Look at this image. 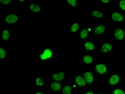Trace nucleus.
I'll return each instance as SVG.
<instances>
[{"label":"nucleus","mask_w":125,"mask_h":94,"mask_svg":"<svg viewBox=\"0 0 125 94\" xmlns=\"http://www.w3.org/2000/svg\"><path fill=\"white\" fill-rule=\"evenodd\" d=\"M85 46L86 48L88 50L91 51V50H93L94 49V45L92 43H91V42H86L85 45Z\"/></svg>","instance_id":"obj_15"},{"label":"nucleus","mask_w":125,"mask_h":94,"mask_svg":"<svg viewBox=\"0 0 125 94\" xmlns=\"http://www.w3.org/2000/svg\"><path fill=\"white\" fill-rule=\"evenodd\" d=\"M86 94H93V93H91V92H89V93H87Z\"/></svg>","instance_id":"obj_29"},{"label":"nucleus","mask_w":125,"mask_h":94,"mask_svg":"<svg viewBox=\"0 0 125 94\" xmlns=\"http://www.w3.org/2000/svg\"><path fill=\"white\" fill-rule=\"evenodd\" d=\"M30 9L31 10H33L34 9V4H31V5H30Z\"/></svg>","instance_id":"obj_27"},{"label":"nucleus","mask_w":125,"mask_h":94,"mask_svg":"<svg viewBox=\"0 0 125 94\" xmlns=\"http://www.w3.org/2000/svg\"><path fill=\"white\" fill-rule=\"evenodd\" d=\"M112 48V46L110 44L105 43L102 46V51L104 52H107L110 51Z\"/></svg>","instance_id":"obj_12"},{"label":"nucleus","mask_w":125,"mask_h":94,"mask_svg":"<svg viewBox=\"0 0 125 94\" xmlns=\"http://www.w3.org/2000/svg\"><path fill=\"white\" fill-rule=\"evenodd\" d=\"M62 94H71V87L69 85H66V86L65 87L63 90H62Z\"/></svg>","instance_id":"obj_16"},{"label":"nucleus","mask_w":125,"mask_h":94,"mask_svg":"<svg viewBox=\"0 0 125 94\" xmlns=\"http://www.w3.org/2000/svg\"><path fill=\"white\" fill-rule=\"evenodd\" d=\"M114 94H125L123 91L120 89H117L114 91Z\"/></svg>","instance_id":"obj_24"},{"label":"nucleus","mask_w":125,"mask_h":94,"mask_svg":"<svg viewBox=\"0 0 125 94\" xmlns=\"http://www.w3.org/2000/svg\"><path fill=\"white\" fill-rule=\"evenodd\" d=\"M81 38H82V39H85L87 36V31L86 29H83L82 30V31H81V34H80Z\"/></svg>","instance_id":"obj_19"},{"label":"nucleus","mask_w":125,"mask_h":94,"mask_svg":"<svg viewBox=\"0 0 125 94\" xmlns=\"http://www.w3.org/2000/svg\"><path fill=\"white\" fill-rule=\"evenodd\" d=\"M36 83L37 85H38V86H41V85L43 84L44 82L41 81L40 78H38L36 80Z\"/></svg>","instance_id":"obj_21"},{"label":"nucleus","mask_w":125,"mask_h":94,"mask_svg":"<svg viewBox=\"0 0 125 94\" xmlns=\"http://www.w3.org/2000/svg\"><path fill=\"white\" fill-rule=\"evenodd\" d=\"M64 78V74L62 72L59 73L58 74H54L53 75V78L54 80L57 81H59L62 80Z\"/></svg>","instance_id":"obj_7"},{"label":"nucleus","mask_w":125,"mask_h":94,"mask_svg":"<svg viewBox=\"0 0 125 94\" xmlns=\"http://www.w3.org/2000/svg\"><path fill=\"white\" fill-rule=\"evenodd\" d=\"M2 38L5 40H8L9 38V33L8 30H4L2 32Z\"/></svg>","instance_id":"obj_14"},{"label":"nucleus","mask_w":125,"mask_h":94,"mask_svg":"<svg viewBox=\"0 0 125 94\" xmlns=\"http://www.w3.org/2000/svg\"><path fill=\"white\" fill-rule=\"evenodd\" d=\"M1 2L5 4V5H7V4L11 2V0H1Z\"/></svg>","instance_id":"obj_25"},{"label":"nucleus","mask_w":125,"mask_h":94,"mask_svg":"<svg viewBox=\"0 0 125 94\" xmlns=\"http://www.w3.org/2000/svg\"><path fill=\"white\" fill-rule=\"evenodd\" d=\"M112 17L113 19L115 21H119V22H121L123 21L124 18L122 17L121 14H119V12H114L113 14L112 15Z\"/></svg>","instance_id":"obj_5"},{"label":"nucleus","mask_w":125,"mask_h":94,"mask_svg":"<svg viewBox=\"0 0 125 94\" xmlns=\"http://www.w3.org/2000/svg\"><path fill=\"white\" fill-rule=\"evenodd\" d=\"M79 28V24L77 23H75L71 27V30L72 32H76Z\"/></svg>","instance_id":"obj_18"},{"label":"nucleus","mask_w":125,"mask_h":94,"mask_svg":"<svg viewBox=\"0 0 125 94\" xmlns=\"http://www.w3.org/2000/svg\"><path fill=\"white\" fill-rule=\"evenodd\" d=\"M36 94H41V93H36Z\"/></svg>","instance_id":"obj_30"},{"label":"nucleus","mask_w":125,"mask_h":94,"mask_svg":"<svg viewBox=\"0 0 125 94\" xmlns=\"http://www.w3.org/2000/svg\"><path fill=\"white\" fill-rule=\"evenodd\" d=\"M115 35L116 38L118 40H122L124 37L123 31L121 29H118L116 30Z\"/></svg>","instance_id":"obj_3"},{"label":"nucleus","mask_w":125,"mask_h":94,"mask_svg":"<svg viewBox=\"0 0 125 94\" xmlns=\"http://www.w3.org/2000/svg\"><path fill=\"white\" fill-rule=\"evenodd\" d=\"M91 14L92 15L95 17H96L101 18V17H102L103 16V15L102 12L99 11H97V10H94V11H92Z\"/></svg>","instance_id":"obj_13"},{"label":"nucleus","mask_w":125,"mask_h":94,"mask_svg":"<svg viewBox=\"0 0 125 94\" xmlns=\"http://www.w3.org/2000/svg\"><path fill=\"white\" fill-rule=\"evenodd\" d=\"M85 77L86 81L88 83H91L93 81V76L91 73L87 72L85 74Z\"/></svg>","instance_id":"obj_9"},{"label":"nucleus","mask_w":125,"mask_h":94,"mask_svg":"<svg viewBox=\"0 0 125 94\" xmlns=\"http://www.w3.org/2000/svg\"><path fill=\"white\" fill-rule=\"evenodd\" d=\"M83 61L86 63H91L92 61V59L90 56H86L84 57Z\"/></svg>","instance_id":"obj_17"},{"label":"nucleus","mask_w":125,"mask_h":94,"mask_svg":"<svg viewBox=\"0 0 125 94\" xmlns=\"http://www.w3.org/2000/svg\"><path fill=\"white\" fill-rule=\"evenodd\" d=\"M105 30V27L103 25H98V26H97L95 29V34L97 35H101V34H102Z\"/></svg>","instance_id":"obj_8"},{"label":"nucleus","mask_w":125,"mask_h":94,"mask_svg":"<svg viewBox=\"0 0 125 94\" xmlns=\"http://www.w3.org/2000/svg\"></svg>","instance_id":"obj_32"},{"label":"nucleus","mask_w":125,"mask_h":94,"mask_svg":"<svg viewBox=\"0 0 125 94\" xmlns=\"http://www.w3.org/2000/svg\"><path fill=\"white\" fill-rule=\"evenodd\" d=\"M119 76L117 75H113L111 76V78L110 79L109 82L112 85L116 84L117 83L119 82Z\"/></svg>","instance_id":"obj_6"},{"label":"nucleus","mask_w":125,"mask_h":94,"mask_svg":"<svg viewBox=\"0 0 125 94\" xmlns=\"http://www.w3.org/2000/svg\"><path fill=\"white\" fill-rule=\"evenodd\" d=\"M51 88L53 91H59L61 88V84L59 83H53L51 85Z\"/></svg>","instance_id":"obj_10"},{"label":"nucleus","mask_w":125,"mask_h":94,"mask_svg":"<svg viewBox=\"0 0 125 94\" xmlns=\"http://www.w3.org/2000/svg\"><path fill=\"white\" fill-rule=\"evenodd\" d=\"M68 2L70 5L73 7L76 6V0H68Z\"/></svg>","instance_id":"obj_22"},{"label":"nucleus","mask_w":125,"mask_h":94,"mask_svg":"<svg viewBox=\"0 0 125 94\" xmlns=\"http://www.w3.org/2000/svg\"><path fill=\"white\" fill-rule=\"evenodd\" d=\"M53 55V53L51 52V50H49V49H46L44 51V53L43 54H41L40 57L41 59L43 60L47 59V58H50Z\"/></svg>","instance_id":"obj_2"},{"label":"nucleus","mask_w":125,"mask_h":94,"mask_svg":"<svg viewBox=\"0 0 125 94\" xmlns=\"http://www.w3.org/2000/svg\"><path fill=\"white\" fill-rule=\"evenodd\" d=\"M96 69L97 71L100 74H104L106 71V67L103 64H100V65H97Z\"/></svg>","instance_id":"obj_4"},{"label":"nucleus","mask_w":125,"mask_h":94,"mask_svg":"<svg viewBox=\"0 0 125 94\" xmlns=\"http://www.w3.org/2000/svg\"><path fill=\"white\" fill-rule=\"evenodd\" d=\"M18 17L14 15H10L6 17L5 21L6 22L9 24H12V23H16L18 21Z\"/></svg>","instance_id":"obj_1"},{"label":"nucleus","mask_w":125,"mask_h":94,"mask_svg":"<svg viewBox=\"0 0 125 94\" xmlns=\"http://www.w3.org/2000/svg\"><path fill=\"white\" fill-rule=\"evenodd\" d=\"M6 56L5 51L3 48H0V58L3 59Z\"/></svg>","instance_id":"obj_20"},{"label":"nucleus","mask_w":125,"mask_h":94,"mask_svg":"<svg viewBox=\"0 0 125 94\" xmlns=\"http://www.w3.org/2000/svg\"><path fill=\"white\" fill-rule=\"evenodd\" d=\"M120 6L122 9L125 10V1H121L120 2Z\"/></svg>","instance_id":"obj_23"},{"label":"nucleus","mask_w":125,"mask_h":94,"mask_svg":"<svg viewBox=\"0 0 125 94\" xmlns=\"http://www.w3.org/2000/svg\"><path fill=\"white\" fill-rule=\"evenodd\" d=\"M41 9L40 8V7H38V5H35V8H34V9H33V11L34 12H37L40 11Z\"/></svg>","instance_id":"obj_26"},{"label":"nucleus","mask_w":125,"mask_h":94,"mask_svg":"<svg viewBox=\"0 0 125 94\" xmlns=\"http://www.w3.org/2000/svg\"><path fill=\"white\" fill-rule=\"evenodd\" d=\"M102 1L104 3H107L109 2V0H102Z\"/></svg>","instance_id":"obj_28"},{"label":"nucleus","mask_w":125,"mask_h":94,"mask_svg":"<svg viewBox=\"0 0 125 94\" xmlns=\"http://www.w3.org/2000/svg\"><path fill=\"white\" fill-rule=\"evenodd\" d=\"M20 1H21V2H23V1H24V0H20Z\"/></svg>","instance_id":"obj_31"},{"label":"nucleus","mask_w":125,"mask_h":94,"mask_svg":"<svg viewBox=\"0 0 125 94\" xmlns=\"http://www.w3.org/2000/svg\"><path fill=\"white\" fill-rule=\"evenodd\" d=\"M76 82L77 84L80 86H85L86 84L85 81L83 80V78L80 76L77 77L76 78Z\"/></svg>","instance_id":"obj_11"}]
</instances>
